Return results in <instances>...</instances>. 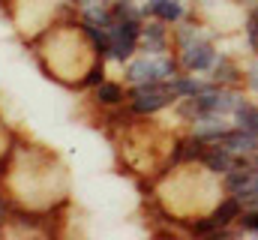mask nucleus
Segmentation results:
<instances>
[{"label": "nucleus", "mask_w": 258, "mask_h": 240, "mask_svg": "<svg viewBox=\"0 0 258 240\" xmlns=\"http://www.w3.org/2000/svg\"><path fill=\"white\" fill-rule=\"evenodd\" d=\"M174 75H180V63H177V54L168 51V54H135L123 66V81L126 87H135V84H162V81H171Z\"/></svg>", "instance_id": "nucleus-1"}, {"label": "nucleus", "mask_w": 258, "mask_h": 240, "mask_svg": "<svg viewBox=\"0 0 258 240\" xmlns=\"http://www.w3.org/2000/svg\"><path fill=\"white\" fill-rule=\"evenodd\" d=\"M174 102H177V96L171 93L168 81H162V84H135V87H129L123 108L132 120H147L168 111Z\"/></svg>", "instance_id": "nucleus-2"}, {"label": "nucleus", "mask_w": 258, "mask_h": 240, "mask_svg": "<svg viewBox=\"0 0 258 240\" xmlns=\"http://www.w3.org/2000/svg\"><path fill=\"white\" fill-rule=\"evenodd\" d=\"M174 54H177V63H180V72L210 75L213 66H216L219 57H222V48H219V42H216V33L207 30V33H201L198 39H192L189 45L177 48Z\"/></svg>", "instance_id": "nucleus-3"}, {"label": "nucleus", "mask_w": 258, "mask_h": 240, "mask_svg": "<svg viewBox=\"0 0 258 240\" xmlns=\"http://www.w3.org/2000/svg\"><path fill=\"white\" fill-rule=\"evenodd\" d=\"M144 18H156L168 27L180 24L183 18L195 15V0H138Z\"/></svg>", "instance_id": "nucleus-4"}, {"label": "nucleus", "mask_w": 258, "mask_h": 240, "mask_svg": "<svg viewBox=\"0 0 258 240\" xmlns=\"http://www.w3.org/2000/svg\"><path fill=\"white\" fill-rule=\"evenodd\" d=\"M138 51L141 54H168V51H174L171 27L156 21V18H144L141 36H138Z\"/></svg>", "instance_id": "nucleus-5"}, {"label": "nucleus", "mask_w": 258, "mask_h": 240, "mask_svg": "<svg viewBox=\"0 0 258 240\" xmlns=\"http://www.w3.org/2000/svg\"><path fill=\"white\" fill-rule=\"evenodd\" d=\"M126 93H129V87L123 78H105L102 84H96L90 90V102L99 111H114V108L126 105Z\"/></svg>", "instance_id": "nucleus-6"}, {"label": "nucleus", "mask_w": 258, "mask_h": 240, "mask_svg": "<svg viewBox=\"0 0 258 240\" xmlns=\"http://www.w3.org/2000/svg\"><path fill=\"white\" fill-rule=\"evenodd\" d=\"M210 78L219 87H243V60L237 57V54H231V51H222V57L213 66Z\"/></svg>", "instance_id": "nucleus-7"}, {"label": "nucleus", "mask_w": 258, "mask_h": 240, "mask_svg": "<svg viewBox=\"0 0 258 240\" xmlns=\"http://www.w3.org/2000/svg\"><path fill=\"white\" fill-rule=\"evenodd\" d=\"M240 159H243V156H234V153H231L228 147H222V144H207L198 162H201V165H204L210 174L222 177V174H225V171H231V168H234Z\"/></svg>", "instance_id": "nucleus-8"}, {"label": "nucleus", "mask_w": 258, "mask_h": 240, "mask_svg": "<svg viewBox=\"0 0 258 240\" xmlns=\"http://www.w3.org/2000/svg\"><path fill=\"white\" fill-rule=\"evenodd\" d=\"M168 87H171V93H174L177 99H186V96H198V93H204L207 87H213V78H210V75L180 72V75H174V78L168 81Z\"/></svg>", "instance_id": "nucleus-9"}, {"label": "nucleus", "mask_w": 258, "mask_h": 240, "mask_svg": "<svg viewBox=\"0 0 258 240\" xmlns=\"http://www.w3.org/2000/svg\"><path fill=\"white\" fill-rule=\"evenodd\" d=\"M243 210H246V204H243V201H240L237 195H228V192H225V195H222V198H219V201L213 204L210 216H213V219H216V222H219L222 228H234Z\"/></svg>", "instance_id": "nucleus-10"}, {"label": "nucleus", "mask_w": 258, "mask_h": 240, "mask_svg": "<svg viewBox=\"0 0 258 240\" xmlns=\"http://www.w3.org/2000/svg\"><path fill=\"white\" fill-rule=\"evenodd\" d=\"M231 120H234V126H240V129H246V132H252V135L258 138V99H255V96H246V99L234 108Z\"/></svg>", "instance_id": "nucleus-11"}, {"label": "nucleus", "mask_w": 258, "mask_h": 240, "mask_svg": "<svg viewBox=\"0 0 258 240\" xmlns=\"http://www.w3.org/2000/svg\"><path fill=\"white\" fill-rule=\"evenodd\" d=\"M243 36H246L249 54L258 57V6L255 9H246V15H243Z\"/></svg>", "instance_id": "nucleus-12"}, {"label": "nucleus", "mask_w": 258, "mask_h": 240, "mask_svg": "<svg viewBox=\"0 0 258 240\" xmlns=\"http://www.w3.org/2000/svg\"><path fill=\"white\" fill-rule=\"evenodd\" d=\"M105 66H108V60H102V57H99L96 63H93V66H90V69H87V72H84V78L78 81V87H81V90H93L96 84H102V81L108 78Z\"/></svg>", "instance_id": "nucleus-13"}, {"label": "nucleus", "mask_w": 258, "mask_h": 240, "mask_svg": "<svg viewBox=\"0 0 258 240\" xmlns=\"http://www.w3.org/2000/svg\"><path fill=\"white\" fill-rule=\"evenodd\" d=\"M243 87L249 96L258 99V57L252 54L249 60H243Z\"/></svg>", "instance_id": "nucleus-14"}, {"label": "nucleus", "mask_w": 258, "mask_h": 240, "mask_svg": "<svg viewBox=\"0 0 258 240\" xmlns=\"http://www.w3.org/2000/svg\"><path fill=\"white\" fill-rule=\"evenodd\" d=\"M234 3H237L243 12H246V9H255V6H258V0H234Z\"/></svg>", "instance_id": "nucleus-15"}, {"label": "nucleus", "mask_w": 258, "mask_h": 240, "mask_svg": "<svg viewBox=\"0 0 258 240\" xmlns=\"http://www.w3.org/2000/svg\"><path fill=\"white\" fill-rule=\"evenodd\" d=\"M252 168H255V171H258V153H255V156H252Z\"/></svg>", "instance_id": "nucleus-16"}, {"label": "nucleus", "mask_w": 258, "mask_h": 240, "mask_svg": "<svg viewBox=\"0 0 258 240\" xmlns=\"http://www.w3.org/2000/svg\"><path fill=\"white\" fill-rule=\"evenodd\" d=\"M0 234H3V225H0Z\"/></svg>", "instance_id": "nucleus-17"}]
</instances>
